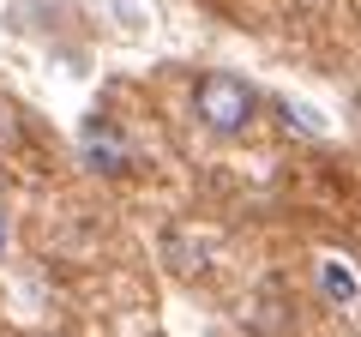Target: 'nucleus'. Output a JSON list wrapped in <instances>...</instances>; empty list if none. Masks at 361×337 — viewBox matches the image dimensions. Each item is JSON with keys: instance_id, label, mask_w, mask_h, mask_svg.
Instances as JSON below:
<instances>
[{"instance_id": "f03ea898", "label": "nucleus", "mask_w": 361, "mask_h": 337, "mask_svg": "<svg viewBox=\"0 0 361 337\" xmlns=\"http://www.w3.org/2000/svg\"><path fill=\"white\" fill-rule=\"evenodd\" d=\"M85 157H90V168H103V175H127V168H133L127 139H121V127H109V121L85 133Z\"/></svg>"}, {"instance_id": "f257e3e1", "label": "nucleus", "mask_w": 361, "mask_h": 337, "mask_svg": "<svg viewBox=\"0 0 361 337\" xmlns=\"http://www.w3.org/2000/svg\"><path fill=\"white\" fill-rule=\"evenodd\" d=\"M265 109H271V97L247 73H199L193 78V121L211 139H247V133H259Z\"/></svg>"}, {"instance_id": "7ed1b4c3", "label": "nucleus", "mask_w": 361, "mask_h": 337, "mask_svg": "<svg viewBox=\"0 0 361 337\" xmlns=\"http://www.w3.org/2000/svg\"><path fill=\"white\" fill-rule=\"evenodd\" d=\"M319 289H325V295H331V301H343V307H349V301L361 295L355 271H349V265H337V259H325V265H319Z\"/></svg>"}]
</instances>
